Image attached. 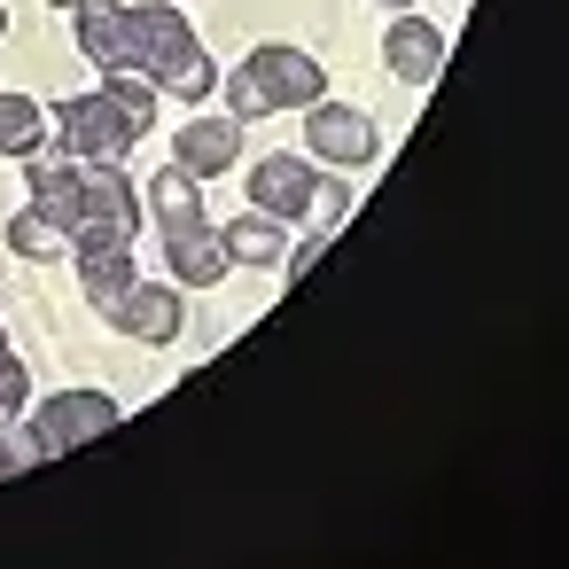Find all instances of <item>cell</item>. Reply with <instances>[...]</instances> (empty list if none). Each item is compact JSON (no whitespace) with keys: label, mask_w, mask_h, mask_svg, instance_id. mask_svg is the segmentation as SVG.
Segmentation results:
<instances>
[{"label":"cell","mask_w":569,"mask_h":569,"mask_svg":"<svg viewBox=\"0 0 569 569\" xmlns=\"http://www.w3.org/2000/svg\"><path fill=\"white\" fill-rule=\"evenodd\" d=\"M126 63L149 71L157 94H188V102L211 94V56L196 48L188 17L164 9V0H149V9H126Z\"/></svg>","instance_id":"6da1fadb"},{"label":"cell","mask_w":569,"mask_h":569,"mask_svg":"<svg viewBox=\"0 0 569 569\" xmlns=\"http://www.w3.org/2000/svg\"><path fill=\"white\" fill-rule=\"evenodd\" d=\"M141 234V196L118 164H87L79 188V219H71V250H133Z\"/></svg>","instance_id":"7a4b0ae2"},{"label":"cell","mask_w":569,"mask_h":569,"mask_svg":"<svg viewBox=\"0 0 569 569\" xmlns=\"http://www.w3.org/2000/svg\"><path fill=\"white\" fill-rule=\"evenodd\" d=\"M133 141H141V126H133L110 94H79V102H63V157H79V164H126Z\"/></svg>","instance_id":"3957f363"},{"label":"cell","mask_w":569,"mask_h":569,"mask_svg":"<svg viewBox=\"0 0 569 569\" xmlns=\"http://www.w3.org/2000/svg\"><path fill=\"white\" fill-rule=\"evenodd\" d=\"M118 421V406L102 398V390H63V398H48V406H32V460H56V452H71V445H87V437H102Z\"/></svg>","instance_id":"277c9868"},{"label":"cell","mask_w":569,"mask_h":569,"mask_svg":"<svg viewBox=\"0 0 569 569\" xmlns=\"http://www.w3.org/2000/svg\"><path fill=\"white\" fill-rule=\"evenodd\" d=\"M242 71L258 79V94H266L273 110H312V102L328 94V79H320V63H312L305 48H258Z\"/></svg>","instance_id":"5b68a950"},{"label":"cell","mask_w":569,"mask_h":569,"mask_svg":"<svg viewBox=\"0 0 569 569\" xmlns=\"http://www.w3.org/2000/svg\"><path fill=\"white\" fill-rule=\"evenodd\" d=\"M305 141H312V157H336V164H375V126L359 118V110H336V102H312L305 110Z\"/></svg>","instance_id":"8992f818"},{"label":"cell","mask_w":569,"mask_h":569,"mask_svg":"<svg viewBox=\"0 0 569 569\" xmlns=\"http://www.w3.org/2000/svg\"><path fill=\"white\" fill-rule=\"evenodd\" d=\"M312 164L305 157H266L258 172H250V203L266 211V219H305L312 211Z\"/></svg>","instance_id":"52a82bcc"},{"label":"cell","mask_w":569,"mask_h":569,"mask_svg":"<svg viewBox=\"0 0 569 569\" xmlns=\"http://www.w3.org/2000/svg\"><path fill=\"white\" fill-rule=\"evenodd\" d=\"M382 63H390L406 87H429V79L445 71V32L398 9V24H390V40H382Z\"/></svg>","instance_id":"ba28073f"},{"label":"cell","mask_w":569,"mask_h":569,"mask_svg":"<svg viewBox=\"0 0 569 569\" xmlns=\"http://www.w3.org/2000/svg\"><path fill=\"white\" fill-rule=\"evenodd\" d=\"M234 157H242V118H188L180 126V164L196 180H219Z\"/></svg>","instance_id":"9c48e42d"},{"label":"cell","mask_w":569,"mask_h":569,"mask_svg":"<svg viewBox=\"0 0 569 569\" xmlns=\"http://www.w3.org/2000/svg\"><path fill=\"white\" fill-rule=\"evenodd\" d=\"M164 258H172V281H196V289L227 281V242H219L203 219H188V227H164Z\"/></svg>","instance_id":"30bf717a"},{"label":"cell","mask_w":569,"mask_h":569,"mask_svg":"<svg viewBox=\"0 0 569 569\" xmlns=\"http://www.w3.org/2000/svg\"><path fill=\"white\" fill-rule=\"evenodd\" d=\"M110 320H118L133 343H172V336H180V297H172L164 281H133Z\"/></svg>","instance_id":"8fae6325"},{"label":"cell","mask_w":569,"mask_h":569,"mask_svg":"<svg viewBox=\"0 0 569 569\" xmlns=\"http://www.w3.org/2000/svg\"><path fill=\"white\" fill-rule=\"evenodd\" d=\"M71 32L102 71H126V9L118 0H71Z\"/></svg>","instance_id":"7c38bea8"},{"label":"cell","mask_w":569,"mask_h":569,"mask_svg":"<svg viewBox=\"0 0 569 569\" xmlns=\"http://www.w3.org/2000/svg\"><path fill=\"white\" fill-rule=\"evenodd\" d=\"M79 281H87V305H94V312H118L141 273H133L126 250H79Z\"/></svg>","instance_id":"4fadbf2b"},{"label":"cell","mask_w":569,"mask_h":569,"mask_svg":"<svg viewBox=\"0 0 569 569\" xmlns=\"http://www.w3.org/2000/svg\"><path fill=\"white\" fill-rule=\"evenodd\" d=\"M219 242H227V266H273L281 258V219H266V211L258 219H227Z\"/></svg>","instance_id":"5bb4252c"},{"label":"cell","mask_w":569,"mask_h":569,"mask_svg":"<svg viewBox=\"0 0 569 569\" xmlns=\"http://www.w3.org/2000/svg\"><path fill=\"white\" fill-rule=\"evenodd\" d=\"M149 203H157V227H188V219H203V203H196V172H188V164H164V172L149 180Z\"/></svg>","instance_id":"9a60e30c"},{"label":"cell","mask_w":569,"mask_h":569,"mask_svg":"<svg viewBox=\"0 0 569 569\" xmlns=\"http://www.w3.org/2000/svg\"><path fill=\"white\" fill-rule=\"evenodd\" d=\"M40 133H48V118L32 94H0V157H32Z\"/></svg>","instance_id":"2e32d148"},{"label":"cell","mask_w":569,"mask_h":569,"mask_svg":"<svg viewBox=\"0 0 569 569\" xmlns=\"http://www.w3.org/2000/svg\"><path fill=\"white\" fill-rule=\"evenodd\" d=\"M102 94H110L141 133H149V118H157V79H149V71H133V63H126V71H110V87H102Z\"/></svg>","instance_id":"e0dca14e"},{"label":"cell","mask_w":569,"mask_h":569,"mask_svg":"<svg viewBox=\"0 0 569 569\" xmlns=\"http://www.w3.org/2000/svg\"><path fill=\"white\" fill-rule=\"evenodd\" d=\"M9 242H17V258H56V250H71V234H63L48 211H17V219H9Z\"/></svg>","instance_id":"ac0fdd59"},{"label":"cell","mask_w":569,"mask_h":569,"mask_svg":"<svg viewBox=\"0 0 569 569\" xmlns=\"http://www.w3.org/2000/svg\"><path fill=\"white\" fill-rule=\"evenodd\" d=\"M266 110H273V102L258 94V79H250V71H234V79H227V118H266Z\"/></svg>","instance_id":"d6986e66"},{"label":"cell","mask_w":569,"mask_h":569,"mask_svg":"<svg viewBox=\"0 0 569 569\" xmlns=\"http://www.w3.org/2000/svg\"><path fill=\"white\" fill-rule=\"evenodd\" d=\"M24 413V359L17 351H0V421Z\"/></svg>","instance_id":"ffe728a7"},{"label":"cell","mask_w":569,"mask_h":569,"mask_svg":"<svg viewBox=\"0 0 569 569\" xmlns=\"http://www.w3.org/2000/svg\"><path fill=\"white\" fill-rule=\"evenodd\" d=\"M24 460H32V445H17V437H0V476H17Z\"/></svg>","instance_id":"44dd1931"},{"label":"cell","mask_w":569,"mask_h":569,"mask_svg":"<svg viewBox=\"0 0 569 569\" xmlns=\"http://www.w3.org/2000/svg\"><path fill=\"white\" fill-rule=\"evenodd\" d=\"M382 9H413V0H382Z\"/></svg>","instance_id":"7402d4cb"},{"label":"cell","mask_w":569,"mask_h":569,"mask_svg":"<svg viewBox=\"0 0 569 569\" xmlns=\"http://www.w3.org/2000/svg\"><path fill=\"white\" fill-rule=\"evenodd\" d=\"M48 9H71V0H48Z\"/></svg>","instance_id":"603a6c76"},{"label":"cell","mask_w":569,"mask_h":569,"mask_svg":"<svg viewBox=\"0 0 569 569\" xmlns=\"http://www.w3.org/2000/svg\"><path fill=\"white\" fill-rule=\"evenodd\" d=\"M0 32H9V17H0Z\"/></svg>","instance_id":"cb8c5ba5"},{"label":"cell","mask_w":569,"mask_h":569,"mask_svg":"<svg viewBox=\"0 0 569 569\" xmlns=\"http://www.w3.org/2000/svg\"><path fill=\"white\" fill-rule=\"evenodd\" d=\"M0 351H9V343H0Z\"/></svg>","instance_id":"d4e9b609"}]
</instances>
